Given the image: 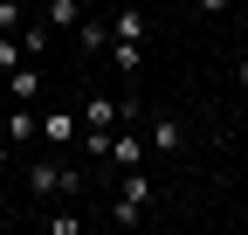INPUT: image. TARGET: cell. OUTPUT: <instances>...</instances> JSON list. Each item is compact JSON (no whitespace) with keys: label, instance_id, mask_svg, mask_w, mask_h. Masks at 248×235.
Here are the masks:
<instances>
[{"label":"cell","instance_id":"5","mask_svg":"<svg viewBox=\"0 0 248 235\" xmlns=\"http://www.w3.org/2000/svg\"><path fill=\"white\" fill-rule=\"evenodd\" d=\"M104 159H110L117 173H124V166H152V145H145V132H138V125H117V132H110V152H104Z\"/></svg>","mask_w":248,"mask_h":235},{"label":"cell","instance_id":"1","mask_svg":"<svg viewBox=\"0 0 248 235\" xmlns=\"http://www.w3.org/2000/svg\"><path fill=\"white\" fill-rule=\"evenodd\" d=\"M28 187H35L42 201H48V194H69V201H76V194H83V173L62 166V159H35V152H28Z\"/></svg>","mask_w":248,"mask_h":235},{"label":"cell","instance_id":"12","mask_svg":"<svg viewBox=\"0 0 248 235\" xmlns=\"http://www.w3.org/2000/svg\"><path fill=\"white\" fill-rule=\"evenodd\" d=\"M21 63H28V55H21V35H0V76L21 69Z\"/></svg>","mask_w":248,"mask_h":235},{"label":"cell","instance_id":"10","mask_svg":"<svg viewBox=\"0 0 248 235\" xmlns=\"http://www.w3.org/2000/svg\"><path fill=\"white\" fill-rule=\"evenodd\" d=\"M76 49H110V21H76Z\"/></svg>","mask_w":248,"mask_h":235},{"label":"cell","instance_id":"17","mask_svg":"<svg viewBox=\"0 0 248 235\" xmlns=\"http://www.w3.org/2000/svg\"><path fill=\"white\" fill-rule=\"evenodd\" d=\"M234 83H241V90H248V55H241V63H234Z\"/></svg>","mask_w":248,"mask_h":235},{"label":"cell","instance_id":"9","mask_svg":"<svg viewBox=\"0 0 248 235\" xmlns=\"http://www.w3.org/2000/svg\"><path fill=\"white\" fill-rule=\"evenodd\" d=\"M76 21H83V0H48V28L55 35H69Z\"/></svg>","mask_w":248,"mask_h":235},{"label":"cell","instance_id":"14","mask_svg":"<svg viewBox=\"0 0 248 235\" xmlns=\"http://www.w3.org/2000/svg\"><path fill=\"white\" fill-rule=\"evenodd\" d=\"M110 63H117L124 76H138V63H145V49H110Z\"/></svg>","mask_w":248,"mask_h":235},{"label":"cell","instance_id":"3","mask_svg":"<svg viewBox=\"0 0 248 235\" xmlns=\"http://www.w3.org/2000/svg\"><path fill=\"white\" fill-rule=\"evenodd\" d=\"M145 35H152V14L138 7V0H124V7L110 14V49H145Z\"/></svg>","mask_w":248,"mask_h":235},{"label":"cell","instance_id":"11","mask_svg":"<svg viewBox=\"0 0 248 235\" xmlns=\"http://www.w3.org/2000/svg\"><path fill=\"white\" fill-rule=\"evenodd\" d=\"M110 221H117V228H138V221H152V215L138 208V201H124V194H117V201H110Z\"/></svg>","mask_w":248,"mask_h":235},{"label":"cell","instance_id":"2","mask_svg":"<svg viewBox=\"0 0 248 235\" xmlns=\"http://www.w3.org/2000/svg\"><path fill=\"white\" fill-rule=\"evenodd\" d=\"M145 145H152V159L179 152V145H186V125H179V111H166V104H145Z\"/></svg>","mask_w":248,"mask_h":235},{"label":"cell","instance_id":"16","mask_svg":"<svg viewBox=\"0 0 248 235\" xmlns=\"http://www.w3.org/2000/svg\"><path fill=\"white\" fill-rule=\"evenodd\" d=\"M193 7H200V14H228V0H193Z\"/></svg>","mask_w":248,"mask_h":235},{"label":"cell","instance_id":"8","mask_svg":"<svg viewBox=\"0 0 248 235\" xmlns=\"http://www.w3.org/2000/svg\"><path fill=\"white\" fill-rule=\"evenodd\" d=\"M48 42H55V28H48V21H21V55H28V63H42Z\"/></svg>","mask_w":248,"mask_h":235},{"label":"cell","instance_id":"13","mask_svg":"<svg viewBox=\"0 0 248 235\" xmlns=\"http://www.w3.org/2000/svg\"><path fill=\"white\" fill-rule=\"evenodd\" d=\"M0 35H21V0H0Z\"/></svg>","mask_w":248,"mask_h":235},{"label":"cell","instance_id":"15","mask_svg":"<svg viewBox=\"0 0 248 235\" xmlns=\"http://www.w3.org/2000/svg\"><path fill=\"white\" fill-rule=\"evenodd\" d=\"M7 166H14V138L0 132V173H7Z\"/></svg>","mask_w":248,"mask_h":235},{"label":"cell","instance_id":"4","mask_svg":"<svg viewBox=\"0 0 248 235\" xmlns=\"http://www.w3.org/2000/svg\"><path fill=\"white\" fill-rule=\"evenodd\" d=\"M0 132L14 138V152H42V111L35 104H14L7 118H0Z\"/></svg>","mask_w":248,"mask_h":235},{"label":"cell","instance_id":"6","mask_svg":"<svg viewBox=\"0 0 248 235\" xmlns=\"http://www.w3.org/2000/svg\"><path fill=\"white\" fill-rule=\"evenodd\" d=\"M76 132H83V118H69V111H42V145H48V152H69Z\"/></svg>","mask_w":248,"mask_h":235},{"label":"cell","instance_id":"7","mask_svg":"<svg viewBox=\"0 0 248 235\" xmlns=\"http://www.w3.org/2000/svg\"><path fill=\"white\" fill-rule=\"evenodd\" d=\"M0 83H7V104H42V63H21V69L0 76Z\"/></svg>","mask_w":248,"mask_h":235}]
</instances>
